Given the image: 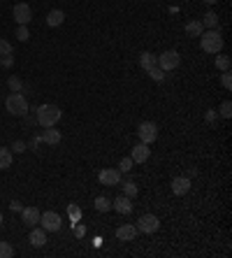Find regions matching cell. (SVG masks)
<instances>
[{"label": "cell", "instance_id": "1", "mask_svg": "<svg viewBox=\"0 0 232 258\" xmlns=\"http://www.w3.org/2000/svg\"><path fill=\"white\" fill-rule=\"evenodd\" d=\"M35 121L42 126V128H49V126H56L61 121V107L58 105H40L35 109Z\"/></svg>", "mask_w": 232, "mask_h": 258}, {"label": "cell", "instance_id": "2", "mask_svg": "<svg viewBox=\"0 0 232 258\" xmlns=\"http://www.w3.org/2000/svg\"><path fill=\"white\" fill-rule=\"evenodd\" d=\"M200 47L204 54H221L223 49V37L218 31H207L200 35Z\"/></svg>", "mask_w": 232, "mask_h": 258}, {"label": "cell", "instance_id": "3", "mask_svg": "<svg viewBox=\"0 0 232 258\" xmlns=\"http://www.w3.org/2000/svg\"><path fill=\"white\" fill-rule=\"evenodd\" d=\"M5 107L14 117H26L28 114V100H26V96H23L21 91L19 93H10L7 100H5Z\"/></svg>", "mask_w": 232, "mask_h": 258}, {"label": "cell", "instance_id": "4", "mask_svg": "<svg viewBox=\"0 0 232 258\" xmlns=\"http://www.w3.org/2000/svg\"><path fill=\"white\" fill-rule=\"evenodd\" d=\"M179 65H181V54L179 52H174V49H167V52H163V54L158 56V68L160 70H165V72L177 70Z\"/></svg>", "mask_w": 232, "mask_h": 258}, {"label": "cell", "instance_id": "5", "mask_svg": "<svg viewBox=\"0 0 232 258\" xmlns=\"http://www.w3.org/2000/svg\"><path fill=\"white\" fill-rule=\"evenodd\" d=\"M40 226L47 230V233H58L63 228V219L58 212H42L40 214Z\"/></svg>", "mask_w": 232, "mask_h": 258}, {"label": "cell", "instance_id": "6", "mask_svg": "<svg viewBox=\"0 0 232 258\" xmlns=\"http://www.w3.org/2000/svg\"><path fill=\"white\" fill-rule=\"evenodd\" d=\"M137 138H139V142H144V144H153V142L158 140V126H156L153 121L139 123L137 126Z\"/></svg>", "mask_w": 232, "mask_h": 258}, {"label": "cell", "instance_id": "7", "mask_svg": "<svg viewBox=\"0 0 232 258\" xmlns=\"http://www.w3.org/2000/svg\"><path fill=\"white\" fill-rule=\"evenodd\" d=\"M12 17H14V21L19 23V26H28L33 21V10L28 2H17L14 7H12Z\"/></svg>", "mask_w": 232, "mask_h": 258}, {"label": "cell", "instance_id": "8", "mask_svg": "<svg viewBox=\"0 0 232 258\" xmlns=\"http://www.w3.org/2000/svg\"><path fill=\"white\" fill-rule=\"evenodd\" d=\"M160 228V219L156 214H142L137 221V233H144V235H151Z\"/></svg>", "mask_w": 232, "mask_h": 258}, {"label": "cell", "instance_id": "9", "mask_svg": "<svg viewBox=\"0 0 232 258\" xmlns=\"http://www.w3.org/2000/svg\"><path fill=\"white\" fill-rule=\"evenodd\" d=\"M98 179L102 186H116V184H121V170L118 168H105L98 174Z\"/></svg>", "mask_w": 232, "mask_h": 258}, {"label": "cell", "instance_id": "10", "mask_svg": "<svg viewBox=\"0 0 232 258\" xmlns=\"http://www.w3.org/2000/svg\"><path fill=\"white\" fill-rule=\"evenodd\" d=\"M40 214H42V212H40L37 207H23L21 209V224L28 228L37 226V224H40Z\"/></svg>", "mask_w": 232, "mask_h": 258}, {"label": "cell", "instance_id": "11", "mask_svg": "<svg viewBox=\"0 0 232 258\" xmlns=\"http://www.w3.org/2000/svg\"><path fill=\"white\" fill-rule=\"evenodd\" d=\"M130 158H133V163H147L149 158H151V149H149V144H144V142L135 144L133 151H130Z\"/></svg>", "mask_w": 232, "mask_h": 258}, {"label": "cell", "instance_id": "12", "mask_svg": "<svg viewBox=\"0 0 232 258\" xmlns=\"http://www.w3.org/2000/svg\"><path fill=\"white\" fill-rule=\"evenodd\" d=\"M135 237H137V226H133V224H123L116 228V240H121V242H133Z\"/></svg>", "mask_w": 232, "mask_h": 258}, {"label": "cell", "instance_id": "13", "mask_svg": "<svg viewBox=\"0 0 232 258\" xmlns=\"http://www.w3.org/2000/svg\"><path fill=\"white\" fill-rule=\"evenodd\" d=\"M190 191V179L186 177V174H181V177H174L172 179V193L174 195H186Z\"/></svg>", "mask_w": 232, "mask_h": 258}, {"label": "cell", "instance_id": "14", "mask_svg": "<svg viewBox=\"0 0 232 258\" xmlns=\"http://www.w3.org/2000/svg\"><path fill=\"white\" fill-rule=\"evenodd\" d=\"M28 242H31L35 249H40L47 244V230H44L42 226L37 228V226H33L31 228V235H28Z\"/></svg>", "mask_w": 232, "mask_h": 258}, {"label": "cell", "instance_id": "15", "mask_svg": "<svg viewBox=\"0 0 232 258\" xmlns=\"http://www.w3.org/2000/svg\"><path fill=\"white\" fill-rule=\"evenodd\" d=\"M40 138H42V142H47V144H61V140H63L61 130H56L53 126H49V128H44Z\"/></svg>", "mask_w": 232, "mask_h": 258}, {"label": "cell", "instance_id": "16", "mask_svg": "<svg viewBox=\"0 0 232 258\" xmlns=\"http://www.w3.org/2000/svg\"><path fill=\"white\" fill-rule=\"evenodd\" d=\"M112 207H114L118 214H130L133 212V203H130V198H126V195H118L114 203H112Z\"/></svg>", "mask_w": 232, "mask_h": 258}, {"label": "cell", "instance_id": "17", "mask_svg": "<svg viewBox=\"0 0 232 258\" xmlns=\"http://www.w3.org/2000/svg\"><path fill=\"white\" fill-rule=\"evenodd\" d=\"M63 21H65L63 10H51L47 14V26H49V28H58V26H63Z\"/></svg>", "mask_w": 232, "mask_h": 258}, {"label": "cell", "instance_id": "18", "mask_svg": "<svg viewBox=\"0 0 232 258\" xmlns=\"http://www.w3.org/2000/svg\"><path fill=\"white\" fill-rule=\"evenodd\" d=\"M200 21H202L204 28H209V31H218V14H216V12H207Z\"/></svg>", "mask_w": 232, "mask_h": 258}, {"label": "cell", "instance_id": "19", "mask_svg": "<svg viewBox=\"0 0 232 258\" xmlns=\"http://www.w3.org/2000/svg\"><path fill=\"white\" fill-rule=\"evenodd\" d=\"M139 65H142L144 70H151V68H156V65H158V56L151 54V52H144V54L139 56Z\"/></svg>", "mask_w": 232, "mask_h": 258}, {"label": "cell", "instance_id": "20", "mask_svg": "<svg viewBox=\"0 0 232 258\" xmlns=\"http://www.w3.org/2000/svg\"><path fill=\"white\" fill-rule=\"evenodd\" d=\"M12 161H14V154L7 147H0V170H7L12 168Z\"/></svg>", "mask_w": 232, "mask_h": 258}, {"label": "cell", "instance_id": "21", "mask_svg": "<svg viewBox=\"0 0 232 258\" xmlns=\"http://www.w3.org/2000/svg\"><path fill=\"white\" fill-rule=\"evenodd\" d=\"M186 33H188L190 37H200L202 33H204V26H202L200 19H193V21L186 23Z\"/></svg>", "mask_w": 232, "mask_h": 258}, {"label": "cell", "instance_id": "22", "mask_svg": "<svg viewBox=\"0 0 232 258\" xmlns=\"http://www.w3.org/2000/svg\"><path fill=\"white\" fill-rule=\"evenodd\" d=\"M93 207L98 209V212H109V209H112V200H107L105 195H98V198H95V203H93Z\"/></svg>", "mask_w": 232, "mask_h": 258}, {"label": "cell", "instance_id": "23", "mask_svg": "<svg viewBox=\"0 0 232 258\" xmlns=\"http://www.w3.org/2000/svg\"><path fill=\"white\" fill-rule=\"evenodd\" d=\"M230 65H232L230 56H223V54L216 56V68H218L221 72H228V70H230Z\"/></svg>", "mask_w": 232, "mask_h": 258}, {"label": "cell", "instance_id": "24", "mask_svg": "<svg viewBox=\"0 0 232 258\" xmlns=\"http://www.w3.org/2000/svg\"><path fill=\"white\" fill-rule=\"evenodd\" d=\"M7 86H10L12 93H19V91L23 88V82L17 75H10V79H7Z\"/></svg>", "mask_w": 232, "mask_h": 258}, {"label": "cell", "instance_id": "25", "mask_svg": "<svg viewBox=\"0 0 232 258\" xmlns=\"http://www.w3.org/2000/svg\"><path fill=\"white\" fill-rule=\"evenodd\" d=\"M14 37H17L19 42H28V40H31V31H28V26H19Z\"/></svg>", "mask_w": 232, "mask_h": 258}, {"label": "cell", "instance_id": "26", "mask_svg": "<svg viewBox=\"0 0 232 258\" xmlns=\"http://www.w3.org/2000/svg\"><path fill=\"white\" fill-rule=\"evenodd\" d=\"M123 195L130 198V200L137 195V186H135V182H126V184H123Z\"/></svg>", "mask_w": 232, "mask_h": 258}, {"label": "cell", "instance_id": "27", "mask_svg": "<svg viewBox=\"0 0 232 258\" xmlns=\"http://www.w3.org/2000/svg\"><path fill=\"white\" fill-rule=\"evenodd\" d=\"M14 256V247L10 242H0V258H12Z\"/></svg>", "mask_w": 232, "mask_h": 258}, {"label": "cell", "instance_id": "28", "mask_svg": "<svg viewBox=\"0 0 232 258\" xmlns=\"http://www.w3.org/2000/svg\"><path fill=\"white\" fill-rule=\"evenodd\" d=\"M147 72H149V77H151L153 82H163V79H165V70H160L158 65H156V68H151V70H147Z\"/></svg>", "mask_w": 232, "mask_h": 258}, {"label": "cell", "instance_id": "29", "mask_svg": "<svg viewBox=\"0 0 232 258\" xmlns=\"http://www.w3.org/2000/svg\"><path fill=\"white\" fill-rule=\"evenodd\" d=\"M221 117L223 119L232 117V103H230V100H223V103H221Z\"/></svg>", "mask_w": 232, "mask_h": 258}, {"label": "cell", "instance_id": "30", "mask_svg": "<svg viewBox=\"0 0 232 258\" xmlns=\"http://www.w3.org/2000/svg\"><path fill=\"white\" fill-rule=\"evenodd\" d=\"M133 165H135L133 158L126 156V158H121V163H118V170H121V172H130V170H133Z\"/></svg>", "mask_w": 232, "mask_h": 258}, {"label": "cell", "instance_id": "31", "mask_svg": "<svg viewBox=\"0 0 232 258\" xmlns=\"http://www.w3.org/2000/svg\"><path fill=\"white\" fill-rule=\"evenodd\" d=\"M0 65L5 68V70H10L12 65H14V56L12 54H5V56H0Z\"/></svg>", "mask_w": 232, "mask_h": 258}, {"label": "cell", "instance_id": "32", "mask_svg": "<svg viewBox=\"0 0 232 258\" xmlns=\"http://www.w3.org/2000/svg\"><path fill=\"white\" fill-rule=\"evenodd\" d=\"M221 84H223V88H225V91H230V88H232V77H230V70H228V72H223V77H221Z\"/></svg>", "mask_w": 232, "mask_h": 258}, {"label": "cell", "instance_id": "33", "mask_svg": "<svg viewBox=\"0 0 232 258\" xmlns=\"http://www.w3.org/2000/svg\"><path fill=\"white\" fill-rule=\"evenodd\" d=\"M5 54H12V44L0 37V56H5Z\"/></svg>", "mask_w": 232, "mask_h": 258}, {"label": "cell", "instance_id": "34", "mask_svg": "<svg viewBox=\"0 0 232 258\" xmlns=\"http://www.w3.org/2000/svg\"><path fill=\"white\" fill-rule=\"evenodd\" d=\"M12 149H14V154H21V151H26V142L17 140V142H14V147H12Z\"/></svg>", "mask_w": 232, "mask_h": 258}, {"label": "cell", "instance_id": "35", "mask_svg": "<svg viewBox=\"0 0 232 258\" xmlns=\"http://www.w3.org/2000/svg\"><path fill=\"white\" fill-rule=\"evenodd\" d=\"M67 212H70V216H72L74 221H77V219L82 216V212H79V207H74V205H70V207H67Z\"/></svg>", "mask_w": 232, "mask_h": 258}, {"label": "cell", "instance_id": "36", "mask_svg": "<svg viewBox=\"0 0 232 258\" xmlns=\"http://www.w3.org/2000/svg\"><path fill=\"white\" fill-rule=\"evenodd\" d=\"M10 209H12V212H21L23 205L19 203V200H12V203H10Z\"/></svg>", "mask_w": 232, "mask_h": 258}, {"label": "cell", "instance_id": "37", "mask_svg": "<svg viewBox=\"0 0 232 258\" xmlns=\"http://www.w3.org/2000/svg\"><path fill=\"white\" fill-rule=\"evenodd\" d=\"M84 233H86V228H84V226H77V228H74V235H77V237H82Z\"/></svg>", "mask_w": 232, "mask_h": 258}, {"label": "cell", "instance_id": "38", "mask_svg": "<svg viewBox=\"0 0 232 258\" xmlns=\"http://www.w3.org/2000/svg\"><path fill=\"white\" fill-rule=\"evenodd\" d=\"M202 2H207V5H216L218 0H202Z\"/></svg>", "mask_w": 232, "mask_h": 258}, {"label": "cell", "instance_id": "39", "mask_svg": "<svg viewBox=\"0 0 232 258\" xmlns=\"http://www.w3.org/2000/svg\"><path fill=\"white\" fill-rule=\"evenodd\" d=\"M0 228H2V212H0Z\"/></svg>", "mask_w": 232, "mask_h": 258}]
</instances>
